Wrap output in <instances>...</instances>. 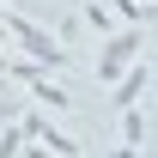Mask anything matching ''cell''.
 <instances>
[{"label": "cell", "instance_id": "6da1fadb", "mask_svg": "<svg viewBox=\"0 0 158 158\" xmlns=\"http://www.w3.org/2000/svg\"><path fill=\"white\" fill-rule=\"evenodd\" d=\"M128 55H134V37H122V43H110V61H103V67L116 73V67H128Z\"/></svg>", "mask_w": 158, "mask_h": 158}]
</instances>
